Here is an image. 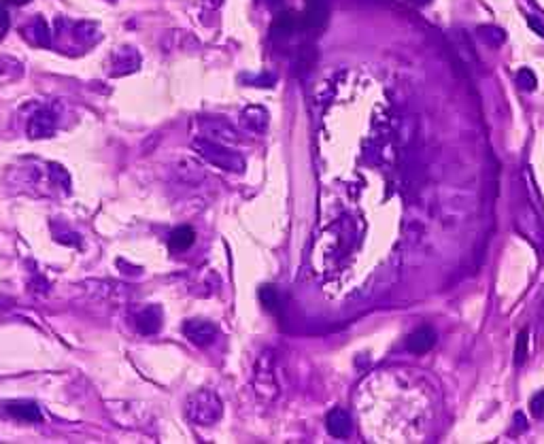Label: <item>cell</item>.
Masks as SVG:
<instances>
[{
    "label": "cell",
    "instance_id": "cell-1",
    "mask_svg": "<svg viewBox=\"0 0 544 444\" xmlns=\"http://www.w3.org/2000/svg\"><path fill=\"white\" fill-rule=\"evenodd\" d=\"M187 419L196 426H213L222 419L224 415V404L219 396L211 389H200L187 398L185 404Z\"/></svg>",
    "mask_w": 544,
    "mask_h": 444
},
{
    "label": "cell",
    "instance_id": "cell-2",
    "mask_svg": "<svg viewBox=\"0 0 544 444\" xmlns=\"http://www.w3.org/2000/svg\"><path fill=\"white\" fill-rule=\"evenodd\" d=\"M194 149L213 166L228 170V173H243L245 170V160L243 156H239L236 151L226 149L222 143L211 141V139H196L194 141Z\"/></svg>",
    "mask_w": 544,
    "mask_h": 444
},
{
    "label": "cell",
    "instance_id": "cell-3",
    "mask_svg": "<svg viewBox=\"0 0 544 444\" xmlns=\"http://www.w3.org/2000/svg\"><path fill=\"white\" fill-rule=\"evenodd\" d=\"M185 338L196 347H209L217 338V325L207 319H190L183 323Z\"/></svg>",
    "mask_w": 544,
    "mask_h": 444
},
{
    "label": "cell",
    "instance_id": "cell-4",
    "mask_svg": "<svg viewBox=\"0 0 544 444\" xmlns=\"http://www.w3.org/2000/svg\"><path fill=\"white\" fill-rule=\"evenodd\" d=\"M134 327H136V332H141L145 336L158 334L160 327H162V308L160 306L141 308L134 317Z\"/></svg>",
    "mask_w": 544,
    "mask_h": 444
},
{
    "label": "cell",
    "instance_id": "cell-5",
    "mask_svg": "<svg viewBox=\"0 0 544 444\" xmlns=\"http://www.w3.org/2000/svg\"><path fill=\"white\" fill-rule=\"evenodd\" d=\"M325 426H327V432L334 436V438H347L353 430V421H351V415L344 411V408H334L327 413V419H325Z\"/></svg>",
    "mask_w": 544,
    "mask_h": 444
},
{
    "label": "cell",
    "instance_id": "cell-6",
    "mask_svg": "<svg viewBox=\"0 0 544 444\" xmlns=\"http://www.w3.org/2000/svg\"><path fill=\"white\" fill-rule=\"evenodd\" d=\"M4 408H6L13 417H17V419H21V421H28V423H38V421L43 419L38 404H36V402H30V400H13V402H6Z\"/></svg>",
    "mask_w": 544,
    "mask_h": 444
},
{
    "label": "cell",
    "instance_id": "cell-7",
    "mask_svg": "<svg viewBox=\"0 0 544 444\" xmlns=\"http://www.w3.org/2000/svg\"><path fill=\"white\" fill-rule=\"evenodd\" d=\"M436 345V332L432 327H419L417 332H413L406 340V349L415 355H423L428 353L432 347Z\"/></svg>",
    "mask_w": 544,
    "mask_h": 444
},
{
    "label": "cell",
    "instance_id": "cell-8",
    "mask_svg": "<svg viewBox=\"0 0 544 444\" xmlns=\"http://www.w3.org/2000/svg\"><path fill=\"white\" fill-rule=\"evenodd\" d=\"M194 240H196L194 227L181 225V227H175V229L170 232V236H168V247H170V251L181 253V251H187V249L194 244Z\"/></svg>",
    "mask_w": 544,
    "mask_h": 444
},
{
    "label": "cell",
    "instance_id": "cell-9",
    "mask_svg": "<svg viewBox=\"0 0 544 444\" xmlns=\"http://www.w3.org/2000/svg\"><path fill=\"white\" fill-rule=\"evenodd\" d=\"M243 124L249 132H256V134H262L266 132L268 128V111L260 109V107H249L245 113H243Z\"/></svg>",
    "mask_w": 544,
    "mask_h": 444
},
{
    "label": "cell",
    "instance_id": "cell-10",
    "mask_svg": "<svg viewBox=\"0 0 544 444\" xmlns=\"http://www.w3.org/2000/svg\"><path fill=\"white\" fill-rule=\"evenodd\" d=\"M53 126H55L53 115L49 111H43V113L34 115V119L30 121L28 132H30L32 139H45V136H49L53 132Z\"/></svg>",
    "mask_w": 544,
    "mask_h": 444
},
{
    "label": "cell",
    "instance_id": "cell-11",
    "mask_svg": "<svg viewBox=\"0 0 544 444\" xmlns=\"http://www.w3.org/2000/svg\"><path fill=\"white\" fill-rule=\"evenodd\" d=\"M302 26V19L295 17V13H281L274 21H272V36H289L291 32H295V28Z\"/></svg>",
    "mask_w": 544,
    "mask_h": 444
},
{
    "label": "cell",
    "instance_id": "cell-12",
    "mask_svg": "<svg viewBox=\"0 0 544 444\" xmlns=\"http://www.w3.org/2000/svg\"><path fill=\"white\" fill-rule=\"evenodd\" d=\"M479 36L489 47H500L506 40V32L502 28H498V26H481L479 28Z\"/></svg>",
    "mask_w": 544,
    "mask_h": 444
},
{
    "label": "cell",
    "instance_id": "cell-13",
    "mask_svg": "<svg viewBox=\"0 0 544 444\" xmlns=\"http://www.w3.org/2000/svg\"><path fill=\"white\" fill-rule=\"evenodd\" d=\"M517 83H519V87H521V90L532 92V90H536L538 79H536V75H534L530 68H521V70L517 72Z\"/></svg>",
    "mask_w": 544,
    "mask_h": 444
},
{
    "label": "cell",
    "instance_id": "cell-14",
    "mask_svg": "<svg viewBox=\"0 0 544 444\" xmlns=\"http://www.w3.org/2000/svg\"><path fill=\"white\" fill-rule=\"evenodd\" d=\"M528 359V332L523 330L519 336H517V347H515V364L517 366H523Z\"/></svg>",
    "mask_w": 544,
    "mask_h": 444
},
{
    "label": "cell",
    "instance_id": "cell-15",
    "mask_svg": "<svg viewBox=\"0 0 544 444\" xmlns=\"http://www.w3.org/2000/svg\"><path fill=\"white\" fill-rule=\"evenodd\" d=\"M260 300L268 310H276V306H278V293L272 285H264L260 289Z\"/></svg>",
    "mask_w": 544,
    "mask_h": 444
},
{
    "label": "cell",
    "instance_id": "cell-16",
    "mask_svg": "<svg viewBox=\"0 0 544 444\" xmlns=\"http://www.w3.org/2000/svg\"><path fill=\"white\" fill-rule=\"evenodd\" d=\"M530 411L536 419H544V391L536 394L530 402Z\"/></svg>",
    "mask_w": 544,
    "mask_h": 444
},
{
    "label": "cell",
    "instance_id": "cell-17",
    "mask_svg": "<svg viewBox=\"0 0 544 444\" xmlns=\"http://www.w3.org/2000/svg\"><path fill=\"white\" fill-rule=\"evenodd\" d=\"M515 428L519 430V432H526L528 430V426H526V417H523V413H517L515 415Z\"/></svg>",
    "mask_w": 544,
    "mask_h": 444
},
{
    "label": "cell",
    "instance_id": "cell-18",
    "mask_svg": "<svg viewBox=\"0 0 544 444\" xmlns=\"http://www.w3.org/2000/svg\"><path fill=\"white\" fill-rule=\"evenodd\" d=\"M6 26H9V19H6V13L0 9V38L4 36V32H6Z\"/></svg>",
    "mask_w": 544,
    "mask_h": 444
},
{
    "label": "cell",
    "instance_id": "cell-19",
    "mask_svg": "<svg viewBox=\"0 0 544 444\" xmlns=\"http://www.w3.org/2000/svg\"><path fill=\"white\" fill-rule=\"evenodd\" d=\"M530 26H532V30H536L540 36H544V26L538 21V19H534V17H530Z\"/></svg>",
    "mask_w": 544,
    "mask_h": 444
},
{
    "label": "cell",
    "instance_id": "cell-20",
    "mask_svg": "<svg viewBox=\"0 0 544 444\" xmlns=\"http://www.w3.org/2000/svg\"><path fill=\"white\" fill-rule=\"evenodd\" d=\"M317 4H327L325 0H306V6H317Z\"/></svg>",
    "mask_w": 544,
    "mask_h": 444
},
{
    "label": "cell",
    "instance_id": "cell-21",
    "mask_svg": "<svg viewBox=\"0 0 544 444\" xmlns=\"http://www.w3.org/2000/svg\"><path fill=\"white\" fill-rule=\"evenodd\" d=\"M266 2H268V4H271V6H278V4H281V2H283V0H266Z\"/></svg>",
    "mask_w": 544,
    "mask_h": 444
},
{
    "label": "cell",
    "instance_id": "cell-22",
    "mask_svg": "<svg viewBox=\"0 0 544 444\" xmlns=\"http://www.w3.org/2000/svg\"><path fill=\"white\" fill-rule=\"evenodd\" d=\"M413 2H415V4H421V6H423V4H428V2H432V0H413Z\"/></svg>",
    "mask_w": 544,
    "mask_h": 444
},
{
    "label": "cell",
    "instance_id": "cell-23",
    "mask_svg": "<svg viewBox=\"0 0 544 444\" xmlns=\"http://www.w3.org/2000/svg\"><path fill=\"white\" fill-rule=\"evenodd\" d=\"M15 2H23V0H15Z\"/></svg>",
    "mask_w": 544,
    "mask_h": 444
}]
</instances>
